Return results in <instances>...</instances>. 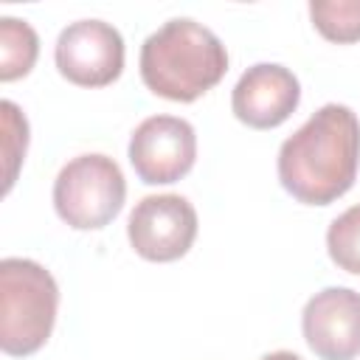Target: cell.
I'll return each mask as SVG.
<instances>
[{"label": "cell", "instance_id": "5bb4252c", "mask_svg": "<svg viewBox=\"0 0 360 360\" xmlns=\"http://www.w3.org/2000/svg\"><path fill=\"white\" fill-rule=\"evenodd\" d=\"M262 360H301L295 352H270V354H264Z\"/></svg>", "mask_w": 360, "mask_h": 360}, {"label": "cell", "instance_id": "8992f818", "mask_svg": "<svg viewBox=\"0 0 360 360\" xmlns=\"http://www.w3.org/2000/svg\"><path fill=\"white\" fill-rule=\"evenodd\" d=\"M53 59L70 84L107 87L124 70V37L104 20H76L62 28Z\"/></svg>", "mask_w": 360, "mask_h": 360}, {"label": "cell", "instance_id": "ba28073f", "mask_svg": "<svg viewBox=\"0 0 360 360\" xmlns=\"http://www.w3.org/2000/svg\"><path fill=\"white\" fill-rule=\"evenodd\" d=\"M307 346L321 360H354L360 354V292L326 287L315 292L301 312Z\"/></svg>", "mask_w": 360, "mask_h": 360}, {"label": "cell", "instance_id": "30bf717a", "mask_svg": "<svg viewBox=\"0 0 360 360\" xmlns=\"http://www.w3.org/2000/svg\"><path fill=\"white\" fill-rule=\"evenodd\" d=\"M39 53L37 31L17 17L0 20V82H14L31 73Z\"/></svg>", "mask_w": 360, "mask_h": 360}, {"label": "cell", "instance_id": "5b68a950", "mask_svg": "<svg viewBox=\"0 0 360 360\" xmlns=\"http://www.w3.org/2000/svg\"><path fill=\"white\" fill-rule=\"evenodd\" d=\"M127 155L146 186H169L191 172L197 160V132L186 118L152 115L135 127Z\"/></svg>", "mask_w": 360, "mask_h": 360}, {"label": "cell", "instance_id": "277c9868", "mask_svg": "<svg viewBox=\"0 0 360 360\" xmlns=\"http://www.w3.org/2000/svg\"><path fill=\"white\" fill-rule=\"evenodd\" d=\"M127 200L121 166L107 155H79L62 166L53 180V208L59 219L76 231H98L110 225Z\"/></svg>", "mask_w": 360, "mask_h": 360}, {"label": "cell", "instance_id": "4fadbf2b", "mask_svg": "<svg viewBox=\"0 0 360 360\" xmlns=\"http://www.w3.org/2000/svg\"><path fill=\"white\" fill-rule=\"evenodd\" d=\"M0 112H3V160H6V188L3 191H8L17 180L20 163L25 160L28 121L14 101H0Z\"/></svg>", "mask_w": 360, "mask_h": 360}, {"label": "cell", "instance_id": "9c48e42d", "mask_svg": "<svg viewBox=\"0 0 360 360\" xmlns=\"http://www.w3.org/2000/svg\"><path fill=\"white\" fill-rule=\"evenodd\" d=\"M298 101L301 84L295 73L276 62H259L248 68L231 93L233 115L253 129L281 127L295 112Z\"/></svg>", "mask_w": 360, "mask_h": 360}, {"label": "cell", "instance_id": "7c38bea8", "mask_svg": "<svg viewBox=\"0 0 360 360\" xmlns=\"http://www.w3.org/2000/svg\"><path fill=\"white\" fill-rule=\"evenodd\" d=\"M326 250L340 270L360 276V202L332 219L326 231Z\"/></svg>", "mask_w": 360, "mask_h": 360}, {"label": "cell", "instance_id": "52a82bcc", "mask_svg": "<svg viewBox=\"0 0 360 360\" xmlns=\"http://www.w3.org/2000/svg\"><path fill=\"white\" fill-rule=\"evenodd\" d=\"M127 236L141 259L174 262L197 239V211L180 194H149L132 208Z\"/></svg>", "mask_w": 360, "mask_h": 360}, {"label": "cell", "instance_id": "7a4b0ae2", "mask_svg": "<svg viewBox=\"0 0 360 360\" xmlns=\"http://www.w3.org/2000/svg\"><path fill=\"white\" fill-rule=\"evenodd\" d=\"M228 70L222 39L188 17H174L149 34L141 45L143 84L169 101H197Z\"/></svg>", "mask_w": 360, "mask_h": 360}, {"label": "cell", "instance_id": "6da1fadb", "mask_svg": "<svg viewBox=\"0 0 360 360\" xmlns=\"http://www.w3.org/2000/svg\"><path fill=\"white\" fill-rule=\"evenodd\" d=\"M360 166V118L346 104H323L278 149V180L304 205L343 197Z\"/></svg>", "mask_w": 360, "mask_h": 360}, {"label": "cell", "instance_id": "3957f363", "mask_svg": "<svg viewBox=\"0 0 360 360\" xmlns=\"http://www.w3.org/2000/svg\"><path fill=\"white\" fill-rule=\"evenodd\" d=\"M59 287L34 259L0 262V349L8 357L39 352L56 323Z\"/></svg>", "mask_w": 360, "mask_h": 360}, {"label": "cell", "instance_id": "8fae6325", "mask_svg": "<svg viewBox=\"0 0 360 360\" xmlns=\"http://www.w3.org/2000/svg\"><path fill=\"white\" fill-rule=\"evenodd\" d=\"M309 17L323 39L338 45L360 42V0H312Z\"/></svg>", "mask_w": 360, "mask_h": 360}]
</instances>
